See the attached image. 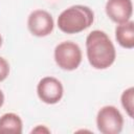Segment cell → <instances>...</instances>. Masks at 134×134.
I'll list each match as a JSON object with an SVG mask.
<instances>
[{"mask_svg": "<svg viewBox=\"0 0 134 134\" xmlns=\"http://www.w3.org/2000/svg\"><path fill=\"white\" fill-rule=\"evenodd\" d=\"M8 74H9V64L4 58L0 57V82L6 80Z\"/></svg>", "mask_w": 134, "mask_h": 134, "instance_id": "cell-11", "label": "cell"}, {"mask_svg": "<svg viewBox=\"0 0 134 134\" xmlns=\"http://www.w3.org/2000/svg\"><path fill=\"white\" fill-rule=\"evenodd\" d=\"M27 27L31 35L39 38L46 37L53 30V18L48 12L44 9H36L28 16Z\"/></svg>", "mask_w": 134, "mask_h": 134, "instance_id": "cell-6", "label": "cell"}, {"mask_svg": "<svg viewBox=\"0 0 134 134\" xmlns=\"http://www.w3.org/2000/svg\"><path fill=\"white\" fill-rule=\"evenodd\" d=\"M23 122L16 113L8 112L0 117V134H21Z\"/></svg>", "mask_w": 134, "mask_h": 134, "instance_id": "cell-9", "label": "cell"}, {"mask_svg": "<svg viewBox=\"0 0 134 134\" xmlns=\"http://www.w3.org/2000/svg\"><path fill=\"white\" fill-rule=\"evenodd\" d=\"M3 104H4V94H3L2 90L0 89V108L3 106Z\"/></svg>", "mask_w": 134, "mask_h": 134, "instance_id": "cell-13", "label": "cell"}, {"mask_svg": "<svg viewBox=\"0 0 134 134\" xmlns=\"http://www.w3.org/2000/svg\"><path fill=\"white\" fill-rule=\"evenodd\" d=\"M38 97L47 105L59 103L64 94L62 83L53 76H45L40 80L37 86Z\"/></svg>", "mask_w": 134, "mask_h": 134, "instance_id": "cell-5", "label": "cell"}, {"mask_svg": "<svg viewBox=\"0 0 134 134\" xmlns=\"http://www.w3.org/2000/svg\"><path fill=\"white\" fill-rule=\"evenodd\" d=\"M96 127L103 134H118L124 127L122 114L114 106H104L97 112Z\"/></svg>", "mask_w": 134, "mask_h": 134, "instance_id": "cell-4", "label": "cell"}, {"mask_svg": "<svg viewBox=\"0 0 134 134\" xmlns=\"http://www.w3.org/2000/svg\"><path fill=\"white\" fill-rule=\"evenodd\" d=\"M89 64L95 69H107L115 61L116 50L109 36L103 30H92L86 38Z\"/></svg>", "mask_w": 134, "mask_h": 134, "instance_id": "cell-1", "label": "cell"}, {"mask_svg": "<svg viewBox=\"0 0 134 134\" xmlns=\"http://www.w3.org/2000/svg\"><path fill=\"white\" fill-rule=\"evenodd\" d=\"M115 39L117 43L127 49L134 47V22L128 21L115 27Z\"/></svg>", "mask_w": 134, "mask_h": 134, "instance_id": "cell-8", "label": "cell"}, {"mask_svg": "<svg viewBox=\"0 0 134 134\" xmlns=\"http://www.w3.org/2000/svg\"><path fill=\"white\" fill-rule=\"evenodd\" d=\"M1 45H2V37L0 35V47H1Z\"/></svg>", "mask_w": 134, "mask_h": 134, "instance_id": "cell-14", "label": "cell"}, {"mask_svg": "<svg viewBox=\"0 0 134 134\" xmlns=\"http://www.w3.org/2000/svg\"><path fill=\"white\" fill-rule=\"evenodd\" d=\"M49 132H50V130L43 125H39L35 129L31 130V133H49Z\"/></svg>", "mask_w": 134, "mask_h": 134, "instance_id": "cell-12", "label": "cell"}, {"mask_svg": "<svg viewBox=\"0 0 134 134\" xmlns=\"http://www.w3.org/2000/svg\"><path fill=\"white\" fill-rule=\"evenodd\" d=\"M94 13L86 5H72L64 9L58 17V27L61 31L73 35L79 34L92 25Z\"/></svg>", "mask_w": 134, "mask_h": 134, "instance_id": "cell-2", "label": "cell"}, {"mask_svg": "<svg viewBox=\"0 0 134 134\" xmlns=\"http://www.w3.org/2000/svg\"><path fill=\"white\" fill-rule=\"evenodd\" d=\"M53 55L57 65L66 71L75 70L81 65L83 59L81 47L71 41H64L58 44Z\"/></svg>", "mask_w": 134, "mask_h": 134, "instance_id": "cell-3", "label": "cell"}, {"mask_svg": "<svg viewBox=\"0 0 134 134\" xmlns=\"http://www.w3.org/2000/svg\"><path fill=\"white\" fill-rule=\"evenodd\" d=\"M121 106L127 112V114L133 118L134 117V88L130 87L126 89L120 96Z\"/></svg>", "mask_w": 134, "mask_h": 134, "instance_id": "cell-10", "label": "cell"}, {"mask_svg": "<svg viewBox=\"0 0 134 134\" xmlns=\"http://www.w3.org/2000/svg\"><path fill=\"white\" fill-rule=\"evenodd\" d=\"M105 10L110 20L117 24L130 21L133 14L132 0H108Z\"/></svg>", "mask_w": 134, "mask_h": 134, "instance_id": "cell-7", "label": "cell"}]
</instances>
